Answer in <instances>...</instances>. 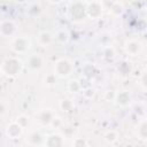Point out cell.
Returning <instances> with one entry per match:
<instances>
[{"instance_id": "cell-3", "label": "cell", "mask_w": 147, "mask_h": 147, "mask_svg": "<svg viewBox=\"0 0 147 147\" xmlns=\"http://www.w3.org/2000/svg\"><path fill=\"white\" fill-rule=\"evenodd\" d=\"M30 47V41L26 37H18L15 38L13 41V48L17 53H24L29 49Z\"/></svg>"}, {"instance_id": "cell-19", "label": "cell", "mask_w": 147, "mask_h": 147, "mask_svg": "<svg viewBox=\"0 0 147 147\" xmlns=\"http://www.w3.org/2000/svg\"><path fill=\"white\" fill-rule=\"evenodd\" d=\"M41 139H42V137L39 134V133H37V132H33L31 136H30V142H32V144H40L41 142Z\"/></svg>"}, {"instance_id": "cell-4", "label": "cell", "mask_w": 147, "mask_h": 147, "mask_svg": "<svg viewBox=\"0 0 147 147\" xmlns=\"http://www.w3.org/2000/svg\"><path fill=\"white\" fill-rule=\"evenodd\" d=\"M125 51L130 55H137L141 51V42L137 40H129L125 44Z\"/></svg>"}, {"instance_id": "cell-24", "label": "cell", "mask_w": 147, "mask_h": 147, "mask_svg": "<svg viewBox=\"0 0 147 147\" xmlns=\"http://www.w3.org/2000/svg\"><path fill=\"white\" fill-rule=\"evenodd\" d=\"M115 95H116V92H114V91H107L106 92V99L107 100H115Z\"/></svg>"}, {"instance_id": "cell-18", "label": "cell", "mask_w": 147, "mask_h": 147, "mask_svg": "<svg viewBox=\"0 0 147 147\" xmlns=\"http://www.w3.org/2000/svg\"><path fill=\"white\" fill-rule=\"evenodd\" d=\"M48 140H53V142H49L48 146H54V145H62V139L57 134H53L48 138Z\"/></svg>"}, {"instance_id": "cell-28", "label": "cell", "mask_w": 147, "mask_h": 147, "mask_svg": "<svg viewBox=\"0 0 147 147\" xmlns=\"http://www.w3.org/2000/svg\"><path fill=\"white\" fill-rule=\"evenodd\" d=\"M16 1H17V2H20V3H24L26 0H16Z\"/></svg>"}, {"instance_id": "cell-22", "label": "cell", "mask_w": 147, "mask_h": 147, "mask_svg": "<svg viewBox=\"0 0 147 147\" xmlns=\"http://www.w3.org/2000/svg\"><path fill=\"white\" fill-rule=\"evenodd\" d=\"M39 13H40V7L38 5H33L29 9V14L30 15H38Z\"/></svg>"}, {"instance_id": "cell-5", "label": "cell", "mask_w": 147, "mask_h": 147, "mask_svg": "<svg viewBox=\"0 0 147 147\" xmlns=\"http://www.w3.org/2000/svg\"><path fill=\"white\" fill-rule=\"evenodd\" d=\"M115 101L117 102V105H119V106H122V107L127 106V105L131 102L130 93H129L127 91H121V92L116 93V95H115Z\"/></svg>"}, {"instance_id": "cell-20", "label": "cell", "mask_w": 147, "mask_h": 147, "mask_svg": "<svg viewBox=\"0 0 147 147\" xmlns=\"http://www.w3.org/2000/svg\"><path fill=\"white\" fill-rule=\"evenodd\" d=\"M55 80H56V77H55V74H49L46 76L45 78V84L46 85H54L55 84Z\"/></svg>"}, {"instance_id": "cell-11", "label": "cell", "mask_w": 147, "mask_h": 147, "mask_svg": "<svg viewBox=\"0 0 147 147\" xmlns=\"http://www.w3.org/2000/svg\"><path fill=\"white\" fill-rule=\"evenodd\" d=\"M38 41L42 46H47L53 41V36L48 31H41L38 34Z\"/></svg>"}, {"instance_id": "cell-23", "label": "cell", "mask_w": 147, "mask_h": 147, "mask_svg": "<svg viewBox=\"0 0 147 147\" xmlns=\"http://www.w3.org/2000/svg\"><path fill=\"white\" fill-rule=\"evenodd\" d=\"M17 123H18L22 127H24L25 125H28V117H25V116L18 117V118H17Z\"/></svg>"}, {"instance_id": "cell-6", "label": "cell", "mask_w": 147, "mask_h": 147, "mask_svg": "<svg viewBox=\"0 0 147 147\" xmlns=\"http://www.w3.org/2000/svg\"><path fill=\"white\" fill-rule=\"evenodd\" d=\"M28 67L32 70H39L42 67V57L38 54H33L28 59Z\"/></svg>"}, {"instance_id": "cell-27", "label": "cell", "mask_w": 147, "mask_h": 147, "mask_svg": "<svg viewBox=\"0 0 147 147\" xmlns=\"http://www.w3.org/2000/svg\"><path fill=\"white\" fill-rule=\"evenodd\" d=\"M49 2H52V3H60V2H62V0H49Z\"/></svg>"}, {"instance_id": "cell-2", "label": "cell", "mask_w": 147, "mask_h": 147, "mask_svg": "<svg viewBox=\"0 0 147 147\" xmlns=\"http://www.w3.org/2000/svg\"><path fill=\"white\" fill-rule=\"evenodd\" d=\"M72 70V65L71 63L68 61V60H60L56 62L55 67H54V71H55V75H59L60 77H65L68 76Z\"/></svg>"}, {"instance_id": "cell-17", "label": "cell", "mask_w": 147, "mask_h": 147, "mask_svg": "<svg viewBox=\"0 0 147 147\" xmlns=\"http://www.w3.org/2000/svg\"><path fill=\"white\" fill-rule=\"evenodd\" d=\"M117 133L115 132V131H109V132H107L106 133V136H105V140L107 141V142H109V144H113V142H115L116 140H117Z\"/></svg>"}, {"instance_id": "cell-25", "label": "cell", "mask_w": 147, "mask_h": 147, "mask_svg": "<svg viewBox=\"0 0 147 147\" xmlns=\"http://www.w3.org/2000/svg\"><path fill=\"white\" fill-rule=\"evenodd\" d=\"M74 145H75V146H86L87 142H86L85 140L80 139V138H77V139L74 141Z\"/></svg>"}, {"instance_id": "cell-10", "label": "cell", "mask_w": 147, "mask_h": 147, "mask_svg": "<svg viewBox=\"0 0 147 147\" xmlns=\"http://www.w3.org/2000/svg\"><path fill=\"white\" fill-rule=\"evenodd\" d=\"M101 11H102V9H101V5L98 3V2H93V3H91L90 7L87 8V13H88V15H90L92 18H96V17H99V16L101 15Z\"/></svg>"}, {"instance_id": "cell-12", "label": "cell", "mask_w": 147, "mask_h": 147, "mask_svg": "<svg viewBox=\"0 0 147 147\" xmlns=\"http://www.w3.org/2000/svg\"><path fill=\"white\" fill-rule=\"evenodd\" d=\"M138 137L142 140L147 139V122H146V119H142L138 126Z\"/></svg>"}, {"instance_id": "cell-26", "label": "cell", "mask_w": 147, "mask_h": 147, "mask_svg": "<svg viewBox=\"0 0 147 147\" xmlns=\"http://www.w3.org/2000/svg\"><path fill=\"white\" fill-rule=\"evenodd\" d=\"M140 86L144 90H146V72H144L142 76H141V78H140Z\"/></svg>"}, {"instance_id": "cell-13", "label": "cell", "mask_w": 147, "mask_h": 147, "mask_svg": "<svg viewBox=\"0 0 147 147\" xmlns=\"http://www.w3.org/2000/svg\"><path fill=\"white\" fill-rule=\"evenodd\" d=\"M55 38H56V40H57L59 42L64 44V42H67V41L69 40V33H68L65 30H60V31L56 32Z\"/></svg>"}, {"instance_id": "cell-9", "label": "cell", "mask_w": 147, "mask_h": 147, "mask_svg": "<svg viewBox=\"0 0 147 147\" xmlns=\"http://www.w3.org/2000/svg\"><path fill=\"white\" fill-rule=\"evenodd\" d=\"M7 136L9 137V138H13V139H15V138H17L20 134H21V132H22V126L17 123V122H14V123H11V124H9L8 126H7Z\"/></svg>"}, {"instance_id": "cell-14", "label": "cell", "mask_w": 147, "mask_h": 147, "mask_svg": "<svg viewBox=\"0 0 147 147\" xmlns=\"http://www.w3.org/2000/svg\"><path fill=\"white\" fill-rule=\"evenodd\" d=\"M60 107H61V109H62L63 111H65V113H70V111L72 110V108H74L72 102H71L70 100H68V99L62 100V101L60 102Z\"/></svg>"}, {"instance_id": "cell-7", "label": "cell", "mask_w": 147, "mask_h": 147, "mask_svg": "<svg viewBox=\"0 0 147 147\" xmlns=\"http://www.w3.org/2000/svg\"><path fill=\"white\" fill-rule=\"evenodd\" d=\"M15 24L11 21H5L0 23V33L2 36H11L15 32Z\"/></svg>"}, {"instance_id": "cell-15", "label": "cell", "mask_w": 147, "mask_h": 147, "mask_svg": "<svg viewBox=\"0 0 147 147\" xmlns=\"http://www.w3.org/2000/svg\"><path fill=\"white\" fill-rule=\"evenodd\" d=\"M110 13H111L113 15H115V16H119V15L123 13V7H122V5H119V3H117V2L113 3L111 7H110Z\"/></svg>"}, {"instance_id": "cell-29", "label": "cell", "mask_w": 147, "mask_h": 147, "mask_svg": "<svg viewBox=\"0 0 147 147\" xmlns=\"http://www.w3.org/2000/svg\"><path fill=\"white\" fill-rule=\"evenodd\" d=\"M1 72H2V70H1V67H0V75H1Z\"/></svg>"}, {"instance_id": "cell-8", "label": "cell", "mask_w": 147, "mask_h": 147, "mask_svg": "<svg viewBox=\"0 0 147 147\" xmlns=\"http://www.w3.org/2000/svg\"><path fill=\"white\" fill-rule=\"evenodd\" d=\"M53 119V113L49 109L40 110L37 115V121L41 124H49Z\"/></svg>"}, {"instance_id": "cell-1", "label": "cell", "mask_w": 147, "mask_h": 147, "mask_svg": "<svg viewBox=\"0 0 147 147\" xmlns=\"http://www.w3.org/2000/svg\"><path fill=\"white\" fill-rule=\"evenodd\" d=\"M20 69H21V62L17 60V59H7L2 65H1V70L2 72H5L6 75L8 76H15L20 72Z\"/></svg>"}, {"instance_id": "cell-21", "label": "cell", "mask_w": 147, "mask_h": 147, "mask_svg": "<svg viewBox=\"0 0 147 147\" xmlns=\"http://www.w3.org/2000/svg\"><path fill=\"white\" fill-rule=\"evenodd\" d=\"M103 54H105V56L106 57H114V55H115V51H114V48L113 47H110V46H107L105 49H103Z\"/></svg>"}, {"instance_id": "cell-16", "label": "cell", "mask_w": 147, "mask_h": 147, "mask_svg": "<svg viewBox=\"0 0 147 147\" xmlns=\"http://www.w3.org/2000/svg\"><path fill=\"white\" fill-rule=\"evenodd\" d=\"M68 88H69V91H70V92L76 93V92L80 91L82 85H80V83H79L78 80H71V82L69 83V85H68Z\"/></svg>"}]
</instances>
